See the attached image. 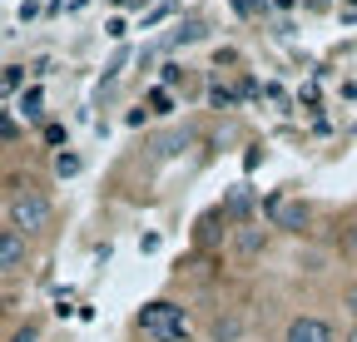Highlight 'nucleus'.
Masks as SVG:
<instances>
[{"instance_id": "4", "label": "nucleus", "mask_w": 357, "mask_h": 342, "mask_svg": "<svg viewBox=\"0 0 357 342\" xmlns=\"http://www.w3.org/2000/svg\"><path fill=\"white\" fill-rule=\"evenodd\" d=\"M283 342H337V332H333V322H328V318L303 313V318H293V322L283 327Z\"/></svg>"}, {"instance_id": "12", "label": "nucleus", "mask_w": 357, "mask_h": 342, "mask_svg": "<svg viewBox=\"0 0 357 342\" xmlns=\"http://www.w3.org/2000/svg\"><path fill=\"white\" fill-rule=\"evenodd\" d=\"M20 79H25V70H6V75H0V95H10Z\"/></svg>"}, {"instance_id": "17", "label": "nucleus", "mask_w": 357, "mask_h": 342, "mask_svg": "<svg viewBox=\"0 0 357 342\" xmlns=\"http://www.w3.org/2000/svg\"><path fill=\"white\" fill-rule=\"evenodd\" d=\"M15 134H20L15 124H10V119H0V139H15Z\"/></svg>"}, {"instance_id": "11", "label": "nucleus", "mask_w": 357, "mask_h": 342, "mask_svg": "<svg viewBox=\"0 0 357 342\" xmlns=\"http://www.w3.org/2000/svg\"><path fill=\"white\" fill-rule=\"evenodd\" d=\"M342 313H347V322H357V283L342 288Z\"/></svg>"}, {"instance_id": "2", "label": "nucleus", "mask_w": 357, "mask_h": 342, "mask_svg": "<svg viewBox=\"0 0 357 342\" xmlns=\"http://www.w3.org/2000/svg\"><path fill=\"white\" fill-rule=\"evenodd\" d=\"M50 219H55V208H50V199H45V194L20 189V194L10 199V228H20V233H45V228H50Z\"/></svg>"}, {"instance_id": "18", "label": "nucleus", "mask_w": 357, "mask_h": 342, "mask_svg": "<svg viewBox=\"0 0 357 342\" xmlns=\"http://www.w3.org/2000/svg\"><path fill=\"white\" fill-rule=\"evenodd\" d=\"M342 342H357V322H347V332H342Z\"/></svg>"}, {"instance_id": "16", "label": "nucleus", "mask_w": 357, "mask_h": 342, "mask_svg": "<svg viewBox=\"0 0 357 342\" xmlns=\"http://www.w3.org/2000/svg\"><path fill=\"white\" fill-rule=\"evenodd\" d=\"M10 342H40V327L35 322H25V327H15V337Z\"/></svg>"}, {"instance_id": "3", "label": "nucleus", "mask_w": 357, "mask_h": 342, "mask_svg": "<svg viewBox=\"0 0 357 342\" xmlns=\"http://www.w3.org/2000/svg\"><path fill=\"white\" fill-rule=\"evenodd\" d=\"M263 213H268V224H273V228H288V233H303L307 219H312L307 203L293 199V194H268L263 199Z\"/></svg>"}, {"instance_id": "7", "label": "nucleus", "mask_w": 357, "mask_h": 342, "mask_svg": "<svg viewBox=\"0 0 357 342\" xmlns=\"http://www.w3.org/2000/svg\"><path fill=\"white\" fill-rule=\"evenodd\" d=\"M208 337H213V342H238V337H243V318H238V313L213 318V322H208Z\"/></svg>"}, {"instance_id": "1", "label": "nucleus", "mask_w": 357, "mask_h": 342, "mask_svg": "<svg viewBox=\"0 0 357 342\" xmlns=\"http://www.w3.org/2000/svg\"><path fill=\"white\" fill-rule=\"evenodd\" d=\"M139 332L149 342H189V318L178 303H169V297H154V303L139 308Z\"/></svg>"}, {"instance_id": "6", "label": "nucleus", "mask_w": 357, "mask_h": 342, "mask_svg": "<svg viewBox=\"0 0 357 342\" xmlns=\"http://www.w3.org/2000/svg\"><path fill=\"white\" fill-rule=\"evenodd\" d=\"M263 243H268V228H258V224H238L234 228V253L238 258H258Z\"/></svg>"}, {"instance_id": "15", "label": "nucleus", "mask_w": 357, "mask_h": 342, "mask_svg": "<svg viewBox=\"0 0 357 342\" xmlns=\"http://www.w3.org/2000/svg\"><path fill=\"white\" fill-rule=\"evenodd\" d=\"M342 253H352V258H357V224L342 228Z\"/></svg>"}, {"instance_id": "5", "label": "nucleus", "mask_w": 357, "mask_h": 342, "mask_svg": "<svg viewBox=\"0 0 357 342\" xmlns=\"http://www.w3.org/2000/svg\"><path fill=\"white\" fill-rule=\"evenodd\" d=\"M30 263V243L20 228H0V273H20Z\"/></svg>"}, {"instance_id": "13", "label": "nucleus", "mask_w": 357, "mask_h": 342, "mask_svg": "<svg viewBox=\"0 0 357 342\" xmlns=\"http://www.w3.org/2000/svg\"><path fill=\"white\" fill-rule=\"evenodd\" d=\"M149 104H154V114H169L174 100H169V90H149Z\"/></svg>"}, {"instance_id": "9", "label": "nucleus", "mask_w": 357, "mask_h": 342, "mask_svg": "<svg viewBox=\"0 0 357 342\" xmlns=\"http://www.w3.org/2000/svg\"><path fill=\"white\" fill-rule=\"evenodd\" d=\"M40 109H45V100H40V90H30V95H20V114H25V119H40Z\"/></svg>"}, {"instance_id": "8", "label": "nucleus", "mask_w": 357, "mask_h": 342, "mask_svg": "<svg viewBox=\"0 0 357 342\" xmlns=\"http://www.w3.org/2000/svg\"><path fill=\"white\" fill-rule=\"evenodd\" d=\"M248 208H253V194L238 184V189L229 194V213H234V219H248Z\"/></svg>"}, {"instance_id": "10", "label": "nucleus", "mask_w": 357, "mask_h": 342, "mask_svg": "<svg viewBox=\"0 0 357 342\" xmlns=\"http://www.w3.org/2000/svg\"><path fill=\"white\" fill-rule=\"evenodd\" d=\"M55 174H60V179L79 174V154H55Z\"/></svg>"}, {"instance_id": "14", "label": "nucleus", "mask_w": 357, "mask_h": 342, "mask_svg": "<svg viewBox=\"0 0 357 342\" xmlns=\"http://www.w3.org/2000/svg\"><path fill=\"white\" fill-rule=\"evenodd\" d=\"M208 100H213L218 109H234V95H229V90H223V84H213V90H208Z\"/></svg>"}]
</instances>
